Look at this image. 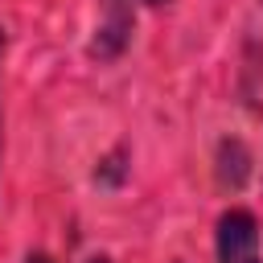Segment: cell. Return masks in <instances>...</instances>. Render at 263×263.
I'll return each instance as SVG.
<instances>
[{"label": "cell", "mask_w": 263, "mask_h": 263, "mask_svg": "<svg viewBox=\"0 0 263 263\" xmlns=\"http://www.w3.org/2000/svg\"><path fill=\"white\" fill-rule=\"evenodd\" d=\"M132 29H136V16H132V4L127 0H103V12H99V25H95V41H90V53L99 62H111L127 49L132 41Z\"/></svg>", "instance_id": "cell-2"}, {"label": "cell", "mask_w": 263, "mask_h": 263, "mask_svg": "<svg viewBox=\"0 0 263 263\" xmlns=\"http://www.w3.org/2000/svg\"><path fill=\"white\" fill-rule=\"evenodd\" d=\"M25 263H53V259H49V255H41V251H37V255H29V259H25Z\"/></svg>", "instance_id": "cell-4"}, {"label": "cell", "mask_w": 263, "mask_h": 263, "mask_svg": "<svg viewBox=\"0 0 263 263\" xmlns=\"http://www.w3.org/2000/svg\"><path fill=\"white\" fill-rule=\"evenodd\" d=\"M218 263H263L259 222L251 210H226L218 218Z\"/></svg>", "instance_id": "cell-1"}, {"label": "cell", "mask_w": 263, "mask_h": 263, "mask_svg": "<svg viewBox=\"0 0 263 263\" xmlns=\"http://www.w3.org/2000/svg\"><path fill=\"white\" fill-rule=\"evenodd\" d=\"M148 4H164V0H148Z\"/></svg>", "instance_id": "cell-7"}, {"label": "cell", "mask_w": 263, "mask_h": 263, "mask_svg": "<svg viewBox=\"0 0 263 263\" xmlns=\"http://www.w3.org/2000/svg\"><path fill=\"white\" fill-rule=\"evenodd\" d=\"M86 263H111V259H107V255H90Z\"/></svg>", "instance_id": "cell-5"}, {"label": "cell", "mask_w": 263, "mask_h": 263, "mask_svg": "<svg viewBox=\"0 0 263 263\" xmlns=\"http://www.w3.org/2000/svg\"><path fill=\"white\" fill-rule=\"evenodd\" d=\"M0 53H4V33H0Z\"/></svg>", "instance_id": "cell-6"}, {"label": "cell", "mask_w": 263, "mask_h": 263, "mask_svg": "<svg viewBox=\"0 0 263 263\" xmlns=\"http://www.w3.org/2000/svg\"><path fill=\"white\" fill-rule=\"evenodd\" d=\"M247 173H251L247 148H242L238 140H222V144H218V181H222L226 189H242Z\"/></svg>", "instance_id": "cell-3"}]
</instances>
